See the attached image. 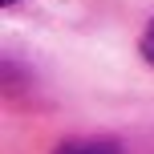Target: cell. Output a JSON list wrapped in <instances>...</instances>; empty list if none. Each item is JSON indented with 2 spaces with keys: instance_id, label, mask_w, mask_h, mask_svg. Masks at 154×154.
Masks as SVG:
<instances>
[{
  "instance_id": "cell-3",
  "label": "cell",
  "mask_w": 154,
  "mask_h": 154,
  "mask_svg": "<svg viewBox=\"0 0 154 154\" xmlns=\"http://www.w3.org/2000/svg\"><path fill=\"white\" fill-rule=\"evenodd\" d=\"M0 4H4V8H12V4H16V0H0Z\"/></svg>"
},
{
  "instance_id": "cell-1",
  "label": "cell",
  "mask_w": 154,
  "mask_h": 154,
  "mask_svg": "<svg viewBox=\"0 0 154 154\" xmlns=\"http://www.w3.org/2000/svg\"><path fill=\"white\" fill-rule=\"evenodd\" d=\"M53 154H122V146L114 138H65Z\"/></svg>"
},
{
  "instance_id": "cell-2",
  "label": "cell",
  "mask_w": 154,
  "mask_h": 154,
  "mask_svg": "<svg viewBox=\"0 0 154 154\" xmlns=\"http://www.w3.org/2000/svg\"><path fill=\"white\" fill-rule=\"evenodd\" d=\"M138 53L146 57V65H154V20L146 24V32H142V41H138Z\"/></svg>"
}]
</instances>
